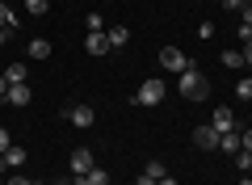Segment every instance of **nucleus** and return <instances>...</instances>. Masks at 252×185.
I'll use <instances>...</instances> for the list:
<instances>
[{
	"label": "nucleus",
	"mask_w": 252,
	"mask_h": 185,
	"mask_svg": "<svg viewBox=\"0 0 252 185\" xmlns=\"http://www.w3.org/2000/svg\"><path fill=\"white\" fill-rule=\"evenodd\" d=\"M206 93H210V80L202 76L198 68L181 72V97H185V101H206Z\"/></svg>",
	"instance_id": "nucleus-1"
},
{
	"label": "nucleus",
	"mask_w": 252,
	"mask_h": 185,
	"mask_svg": "<svg viewBox=\"0 0 252 185\" xmlns=\"http://www.w3.org/2000/svg\"><path fill=\"white\" fill-rule=\"evenodd\" d=\"M160 101H164V80H143L139 93H135V106L152 110V106H160Z\"/></svg>",
	"instance_id": "nucleus-2"
},
{
	"label": "nucleus",
	"mask_w": 252,
	"mask_h": 185,
	"mask_svg": "<svg viewBox=\"0 0 252 185\" xmlns=\"http://www.w3.org/2000/svg\"><path fill=\"white\" fill-rule=\"evenodd\" d=\"M160 68H168V72H177V76H181V72L189 68V59L181 55V46H164V51H160Z\"/></svg>",
	"instance_id": "nucleus-3"
},
{
	"label": "nucleus",
	"mask_w": 252,
	"mask_h": 185,
	"mask_svg": "<svg viewBox=\"0 0 252 185\" xmlns=\"http://www.w3.org/2000/svg\"><path fill=\"white\" fill-rule=\"evenodd\" d=\"M193 143H198L202 151H215V148H219V131H215L210 122H206V126H193Z\"/></svg>",
	"instance_id": "nucleus-4"
},
{
	"label": "nucleus",
	"mask_w": 252,
	"mask_h": 185,
	"mask_svg": "<svg viewBox=\"0 0 252 185\" xmlns=\"http://www.w3.org/2000/svg\"><path fill=\"white\" fill-rule=\"evenodd\" d=\"M67 122L80 126V131H89V126H93V106H84V101H80V106H72V110H67Z\"/></svg>",
	"instance_id": "nucleus-5"
},
{
	"label": "nucleus",
	"mask_w": 252,
	"mask_h": 185,
	"mask_svg": "<svg viewBox=\"0 0 252 185\" xmlns=\"http://www.w3.org/2000/svg\"><path fill=\"white\" fill-rule=\"evenodd\" d=\"M210 126H215L219 135L235 131V114H231V110H227V106H219V110H215V118H210Z\"/></svg>",
	"instance_id": "nucleus-6"
},
{
	"label": "nucleus",
	"mask_w": 252,
	"mask_h": 185,
	"mask_svg": "<svg viewBox=\"0 0 252 185\" xmlns=\"http://www.w3.org/2000/svg\"><path fill=\"white\" fill-rule=\"evenodd\" d=\"M4 101H9V106H30V88L26 84H9V93H4Z\"/></svg>",
	"instance_id": "nucleus-7"
},
{
	"label": "nucleus",
	"mask_w": 252,
	"mask_h": 185,
	"mask_svg": "<svg viewBox=\"0 0 252 185\" xmlns=\"http://www.w3.org/2000/svg\"><path fill=\"white\" fill-rule=\"evenodd\" d=\"M93 168V151L89 148H76L72 151V173H89Z\"/></svg>",
	"instance_id": "nucleus-8"
},
{
	"label": "nucleus",
	"mask_w": 252,
	"mask_h": 185,
	"mask_svg": "<svg viewBox=\"0 0 252 185\" xmlns=\"http://www.w3.org/2000/svg\"><path fill=\"white\" fill-rule=\"evenodd\" d=\"M84 51L89 55H109V38L105 34H89L84 38Z\"/></svg>",
	"instance_id": "nucleus-9"
},
{
	"label": "nucleus",
	"mask_w": 252,
	"mask_h": 185,
	"mask_svg": "<svg viewBox=\"0 0 252 185\" xmlns=\"http://www.w3.org/2000/svg\"><path fill=\"white\" fill-rule=\"evenodd\" d=\"M105 38H109V51H118V46L130 42V30H126V26H114V30H105Z\"/></svg>",
	"instance_id": "nucleus-10"
},
{
	"label": "nucleus",
	"mask_w": 252,
	"mask_h": 185,
	"mask_svg": "<svg viewBox=\"0 0 252 185\" xmlns=\"http://www.w3.org/2000/svg\"><path fill=\"white\" fill-rule=\"evenodd\" d=\"M219 151L235 156V151H240V131H227V135H219Z\"/></svg>",
	"instance_id": "nucleus-11"
},
{
	"label": "nucleus",
	"mask_w": 252,
	"mask_h": 185,
	"mask_svg": "<svg viewBox=\"0 0 252 185\" xmlns=\"http://www.w3.org/2000/svg\"><path fill=\"white\" fill-rule=\"evenodd\" d=\"M4 164H9V168H21V164H26V148H17V143H13V148L4 151Z\"/></svg>",
	"instance_id": "nucleus-12"
},
{
	"label": "nucleus",
	"mask_w": 252,
	"mask_h": 185,
	"mask_svg": "<svg viewBox=\"0 0 252 185\" xmlns=\"http://www.w3.org/2000/svg\"><path fill=\"white\" fill-rule=\"evenodd\" d=\"M17 26V17H13V4L9 0H0V30H13Z\"/></svg>",
	"instance_id": "nucleus-13"
},
{
	"label": "nucleus",
	"mask_w": 252,
	"mask_h": 185,
	"mask_svg": "<svg viewBox=\"0 0 252 185\" xmlns=\"http://www.w3.org/2000/svg\"><path fill=\"white\" fill-rule=\"evenodd\" d=\"M46 55H51V42L46 38H34L30 42V59H46Z\"/></svg>",
	"instance_id": "nucleus-14"
},
{
	"label": "nucleus",
	"mask_w": 252,
	"mask_h": 185,
	"mask_svg": "<svg viewBox=\"0 0 252 185\" xmlns=\"http://www.w3.org/2000/svg\"><path fill=\"white\" fill-rule=\"evenodd\" d=\"M4 76H9V84H26V63H9Z\"/></svg>",
	"instance_id": "nucleus-15"
},
{
	"label": "nucleus",
	"mask_w": 252,
	"mask_h": 185,
	"mask_svg": "<svg viewBox=\"0 0 252 185\" xmlns=\"http://www.w3.org/2000/svg\"><path fill=\"white\" fill-rule=\"evenodd\" d=\"M235 97H240V101H248V106H252V76H244L240 84H235Z\"/></svg>",
	"instance_id": "nucleus-16"
},
{
	"label": "nucleus",
	"mask_w": 252,
	"mask_h": 185,
	"mask_svg": "<svg viewBox=\"0 0 252 185\" xmlns=\"http://www.w3.org/2000/svg\"><path fill=\"white\" fill-rule=\"evenodd\" d=\"M84 177H89V185H109V173H105V168H97V164H93Z\"/></svg>",
	"instance_id": "nucleus-17"
},
{
	"label": "nucleus",
	"mask_w": 252,
	"mask_h": 185,
	"mask_svg": "<svg viewBox=\"0 0 252 185\" xmlns=\"http://www.w3.org/2000/svg\"><path fill=\"white\" fill-rule=\"evenodd\" d=\"M46 9H51V0H26V13H30V17H42Z\"/></svg>",
	"instance_id": "nucleus-18"
},
{
	"label": "nucleus",
	"mask_w": 252,
	"mask_h": 185,
	"mask_svg": "<svg viewBox=\"0 0 252 185\" xmlns=\"http://www.w3.org/2000/svg\"><path fill=\"white\" fill-rule=\"evenodd\" d=\"M143 177H152V181H160V177H164V164H160V160H147V164H143Z\"/></svg>",
	"instance_id": "nucleus-19"
},
{
	"label": "nucleus",
	"mask_w": 252,
	"mask_h": 185,
	"mask_svg": "<svg viewBox=\"0 0 252 185\" xmlns=\"http://www.w3.org/2000/svg\"><path fill=\"white\" fill-rule=\"evenodd\" d=\"M84 26H89V34H105V21H101V13H89V21H84Z\"/></svg>",
	"instance_id": "nucleus-20"
},
{
	"label": "nucleus",
	"mask_w": 252,
	"mask_h": 185,
	"mask_svg": "<svg viewBox=\"0 0 252 185\" xmlns=\"http://www.w3.org/2000/svg\"><path fill=\"white\" fill-rule=\"evenodd\" d=\"M223 68H244V55L240 51H223Z\"/></svg>",
	"instance_id": "nucleus-21"
},
{
	"label": "nucleus",
	"mask_w": 252,
	"mask_h": 185,
	"mask_svg": "<svg viewBox=\"0 0 252 185\" xmlns=\"http://www.w3.org/2000/svg\"><path fill=\"white\" fill-rule=\"evenodd\" d=\"M240 151H252V131H240Z\"/></svg>",
	"instance_id": "nucleus-22"
},
{
	"label": "nucleus",
	"mask_w": 252,
	"mask_h": 185,
	"mask_svg": "<svg viewBox=\"0 0 252 185\" xmlns=\"http://www.w3.org/2000/svg\"><path fill=\"white\" fill-rule=\"evenodd\" d=\"M223 4H227V9H235V13H240V9H248L252 0H223Z\"/></svg>",
	"instance_id": "nucleus-23"
},
{
	"label": "nucleus",
	"mask_w": 252,
	"mask_h": 185,
	"mask_svg": "<svg viewBox=\"0 0 252 185\" xmlns=\"http://www.w3.org/2000/svg\"><path fill=\"white\" fill-rule=\"evenodd\" d=\"M9 148H13V139H9V131L0 126V151H9Z\"/></svg>",
	"instance_id": "nucleus-24"
},
{
	"label": "nucleus",
	"mask_w": 252,
	"mask_h": 185,
	"mask_svg": "<svg viewBox=\"0 0 252 185\" xmlns=\"http://www.w3.org/2000/svg\"><path fill=\"white\" fill-rule=\"evenodd\" d=\"M240 21H244L248 30H252V4H248V9H240Z\"/></svg>",
	"instance_id": "nucleus-25"
},
{
	"label": "nucleus",
	"mask_w": 252,
	"mask_h": 185,
	"mask_svg": "<svg viewBox=\"0 0 252 185\" xmlns=\"http://www.w3.org/2000/svg\"><path fill=\"white\" fill-rule=\"evenodd\" d=\"M240 55H244V63H252V38L244 42V51H240Z\"/></svg>",
	"instance_id": "nucleus-26"
},
{
	"label": "nucleus",
	"mask_w": 252,
	"mask_h": 185,
	"mask_svg": "<svg viewBox=\"0 0 252 185\" xmlns=\"http://www.w3.org/2000/svg\"><path fill=\"white\" fill-rule=\"evenodd\" d=\"M156 185H177V177H172V173H164V177H160Z\"/></svg>",
	"instance_id": "nucleus-27"
},
{
	"label": "nucleus",
	"mask_w": 252,
	"mask_h": 185,
	"mask_svg": "<svg viewBox=\"0 0 252 185\" xmlns=\"http://www.w3.org/2000/svg\"><path fill=\"white\" fill-rule=\"evenodd\" d=\"M4 185H38V181H26V177H13V181H4Z\"/></svg>",
	"instance_id": "nucleus-28"
},
{
	"label": "nucleus",
	"mask_w": 252,
	"mask_h": 185,
	"mask_svg": "<svg viewBox=\"0 0 252 185\" xmlns=\"http://www.w3.org/2000/svg\"><path fill=\"white\" fill-rule=\"evenodd\" d=\"M4 93H9V76H0V97H4Z\"/></svg>",
	"instance_id": "nucleus-29"
},
{
	"label": "nucleus",
	"mask_w": 252,
	"mask_h": 185,
	"mask_svg": "<svg viewBox=\"0 0 252 185\" xmlns=\"http://www.w3.org/2000/svg\"><path fill=\"white\" fill-rule=\"evenodd\" d=\"M135 185H156V181H152V177H143V173H139V181H135Z\"/></svg>",
	"instance_id": "nucleus-30"
},
{
	"label": "nucleus",
	"mask_w": 252,
	"mask_h": 185,
	"mask_svg": "<svg viewBox=\"0 0 252 185\" xmlns=\"http://www.w3.org/2000/svg\"><path fill=\"white\" fill-rule=\"evenodd\" d=\"M4 42H9V30H0V51H4Z\"/></svg>",
	"instance_id": "nucleus-31"
},
{
	"label": "nucleus",
	"mask_w": 252,
	"mask_h": 185,
	"mask_svg": "<svg viewBox=\"0 0 252 185\" xmlns=\"http://www.w3.org/2000/svg\"><path fill=\"white\" fill-rule=\"evenodd\" d=\"M240 185H252V177H244V181H240Z\"/></svg>",
	"instance_id": "nucleus-32"
},
{
	"label": "nucleus",
	"mask_w": 252,
	"mask_h": 185,
	"mask_svg": "<svg viewBox=\"0 0 252 185\" xmlns=\"http://www.w3.org/2000/svg\"><path fill=\"white\" fill-rule=\"evenodd\" d=\"M9 4H26V0H9Z\"/></svg>",
	"instance_id": "nucleus-33"
},
{
	"label": "nucleus",
	"mask_w": 252,
	"mask_h": 185,
	"mask_svg": "<svg viewBox=\"0 0 252 185\" xmlns=\"http://www.w3.org/2000/svg\"><path fill=\"white\" fill-rule=\"evenodd\" d=\"M0 185H4V181H0Z\"/></svg>",
	"instance_id": "nucleus-34"
}]
</instances>
